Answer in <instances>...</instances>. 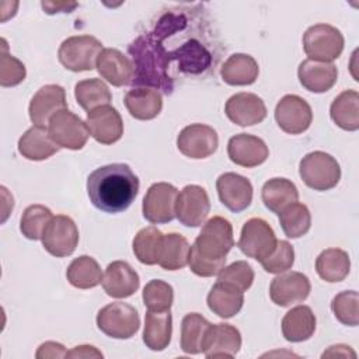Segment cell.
I'll return each instance as SVG.
<instances>
[{"instance_id":"cell-37","label":"cell","mask_w":359,"mask_h":359,"mask_svg":"<svg viewBox=\"0 0 359 359\" xmlns=\"http://www.w3.org/2000/svg\"><path fill=\"white\" fill-rule=\"evenodd\" d=\"M210 323L199 313H188L181 321V349L189 355L203 351V341Z\"/></svg>"},{"instance_id":"cell-41","label":"cell","mask_w":359,"mask_h":359,"mask_svg":"<svg viewBox=\"0 0 359 359\" xmlns=\"http://www.w3.org/2000/svg\"><path fill=\"white\" fill-rule=\"evenodd\" d=\"M53 217L49 208L35 203L25 208L20 220V231L28 240H41L45 227Z\"/></svg>"},{"instance_id":"cell-36","label":"cell","mask_w":359,"mask_h":359,"mask_svg":"<svg viewBox=\"0 0 359 359\" xmlns=\"http://www.w3.org/2000/svg\"><path fill=\"white\" fill-rule=\"evenodd\" d=\"M191 245L188 240L178 233L164 234L158 265L165 271H178L188 264Z\"/></svg>"},{"instance_id":"cell-32","label":"cell","mask_w":359,"mask_h":359,"mask_svg":"<svg viewBox=\"0 0 359 359\" xmlns=\"http://www.w3.org/2000/svg\"><path fill=\"white\" fill-rule=\"evenodd\" d=\"M261 198L266 209L273 213H279L286 206L297 202L299 191L290 180L276 177L268 180L264 184L261 189Z\"/></svg>"},{"instance_id":"cell-44","label":"cell","mask_w":359,"mask_h":359,"mask_svg":"<svg viewBox=\"0 0 359 359\" xmlns=\"http://www.w3.org/2000/svg\"><path fill=\"white\" fill-rule=\"evenodd\" d=\"M262 268L268 273H282L289 271L294 264V250L286 240H278L275 250L264 258L261 262Z\"/></svg>"},{"instance_id":"cell-21","label":"cell","mask_w":359,"mask_h":359,"mask_svg":"<svg viewBox=\"0 0 359 359\" xmlns=\"http://www.w3.org/2000/svg\"><path fill=\"white\" fill-rule=\"evenodd\" d=\"M241 348L240 331L226 323L210 324L203 341V353L206 358H233Z\"/></svg>"},{"instance_id":"cell-46","label":"cell","mask_w":359,"mask_h":359,"mask_svg":"<svg viewBox=\"0 0 359 359\" xmlns=\"http://www.w3.org/2000/svg\"><path fill=\"white\" fill-rule=\"evenodd\" d=\"M217 280L230 283L236 286L238 290L245 292L251 287L254 282V269L247 261H236L224 266L217 273Z\"/></svg>"},{"instance_id":"cell-24","label":"cell","mask_w":359,"mask_h":359,"mask_svg":"<svg viewBox=\"0 0 359 359\" xmlns=\"http://www.w3.org/2000/svg\"><path fill=\"white\" fill-rule=\"evenodd\" d=\"M297 77L300 84L310 93H325L338 80V69L334 63L306 59L299 65Z\"/></svg>"},{"instance_id":"cell-28","label":"cell","mask_w":359,"mask_h":359,"mask_svg":"<svg viewBox=\"0 0 359 359\" xmlns=\"http://www.w3.org/2000/svg\"><path fill=\"white\" fill-rule=\"evenodd\" d=\"M172 317L170 311L147 310L144 316L143 342L151 351H164L171 342Z\"/></svg>"},{"instance_id":"cell-5","label":"cell","mask_w":359,"mask_h":359,"mask_svg":"<svg viewBox=\"0 0 359 359\" xmlns=\"http://www.w3.org/2000/svg\"><path fill=\"white\" fill-rule=\"evenodd\" d=\"M342 32L330 24H314L303 34V49L311 60L332 63L344 50Z\"/></svg>"},{"instance_id":"cell-15","label":"cell","mask_w":359,"mask_h":359,"mask_svg":"<svg viewBox=\"0 0 359 359\" xmlns=\"http://www.w3.org/2000/svg\"><path fill=\"white\" fill-rule=\"evenodd\" d=\"M311 290L309 278L302 272H282L271 282L269 297L280 307H289L304 302Z\"/></svg>"},{"instance_id":"cell-29","label":"cell","mask_w":359,"mask_h":359,"mask_svg":"<svg viewBox=\"0 0 359 359\" xmlns=\"http://www.w3.org/2000/svg\"><path fill=\"white\" fill-rule=\"evenodd\" d=\"M316 316L309 306H296L282 318V334L289 342H303L316 331Z\"/></svg>"},{"instance_id":"cell-43","label":"cell","mask_w":359,"mask_h":359,"mask_svg":"<svg viewBox=\"0 0 359 359\" xmlns=\"http://www.w3.org/2000/svg\"><path fill=\"white\" fill-rule=\"evenodd\" d=\"M331 310L335 318L348 327H356L359 323V294L356 290L339 292L331 302Z\"/></svg>"},{"instance_id":"cell-8","label":"cell","mask_w":359,"mask_h":359,"mask_svg":"<svg viewBox=\"0 0 359 359\" xmlns=\"http://www.w3.org/2000/svg\"><path fill=\"white\" fill-rule=\"evenodd\" d=\"M48 132L50 139L59 147L69 150L83 149L90 136L86 122L67 108L59 111L50 118Z\"/></svg>"},{"instance_id":"cell-22","label":"cell","mask_w":359,"mask_h":359,"mask_svg":"<svg viewBox=\"0 0 359 359\" xmlns=\"http://www.w3.org/2000/svg\"><path fill=\"white\" fill-rule=\"evenodd\" d=\"M101 283L109 297L125 299L137 292L140 278L126 261H114L105 268Z\"/></svg>"},{"instance_id":"cell-3","label":"cell","mask_w":359,"mask_h":359,"mask_svg":"<svg viewBox=\"0 0 359 359\" xmlns=\"http://www.w3.org/2000/svg\"><path fill=\"white\" fill-rule=\"evenodd\" d=\"M160 39L153 34L140 35L128 48L133 57L135 79L133 86L160 88L165 94H171L174 90L172 80L168 74L170 53L164 50Z\"/></svg>"},{"instance_id":"cell-34","label":"cell","mask_w":359,"mask_h":359,"mask_svg":"<svg viewBox=\"0 0 359 359\" xmlns=\"http://www.w3.org/2000/svg\"><path fill=\"white\" fill-rule=\"evenodd\" d=\"M66 278L69 283L77 289H91L102 282V272L93 257L80 255L67 266Z\"/></svg>"},{"instance_id":"cell-9","label":"cell","mask_w":359,"mask_h":359,"mask_svg":"<svg viewBox=\"0 0 359 359\" xmlns=\"http://www.w3.org/2000/svg\"><path fill=\"white\" fill-rule=\"evenodd\" d=\"M276 243L269 223L261 217H251L244 223L237 245L244 255L261 262L275 250Z\"/></svg>"},{"instance_id":"cell-45","label":"cell","mask_w":359,"mask_h":359,"mask_svg":"<svg viewBox=\"0 0 359 359\" xmlns=\"http://www.w3.org/2000/svg\"><path fill=\"white\" fill-rule=\"evenodd\" d=\"M1 57H0V84L1 87H14L24 81L27 76L25 66L21 60L7 53L6 41L1 39Z\"/></svg>"},{"instance_id":"cell-2","label":"cell","mask_w":359,"mask_h":359,"mask_svg":"<svg viewBox=\"0 0 359 359\" xmlns=\"http://www.w3.org/2000/svg\"><path fill=\"white\" fill-rule=\"evenodd\" d=\"M234 247L233 226L222 217L213 216L203 223L199 236L191 247L189 269L202 278L217 275L226 266V257Z\"/></svg>"},{"instance_id":"cell-33","label":"cell","mask_w":359,"mask_h":359,"mask_svg":"<svg viewBox=\"0 0 359 359\" xmlns=\"http://www.w3.org/2000/svg\"><path fill=\"white\" fill-rule=\"evenodd\" d=\"M316 271L318 276L328 283L344 280L351 271L348 252L341 248H327L321 251L316 259Z\"/></svg>"},{"instance_id":"cell-27","label":"cell","mask_w":359,"mask_h":359,"mask_svg":"<svg viewBox=\"0 0 359 359\" xmlns=\"http://www.w3.org/2000/svg\"><path fill=\"white\" fill-rule=\"evenodd\" d=\"M59 146L50 139L49 132L43 126H32L27 129L18 139V151L31 161H42L53 156Z\"/></svg>"},{"instance_id":"cell-42","label":"cell","mask_w":359,"mask_h":359,"mask_svg":"<svg viewBox=\"0 0 359 359\" xmlns=\"http://www.w3.org/2000/svg\"><path fill=\"white\" fill-rule=\"evenodd\" d=\"M143 303L151 311H170L174 302L172 286L161 279H151L143 287Z\"/></svg>"},{"instance_id":"cell-47","label":"cell","mask_w":359,"mask_h":359,"mask_svg":"<svg viewBox=\"0 0 359 359\" xmlns=\"http://www.w3.org/2000/svg\"><path fill=\"white\" fill-rule=\"evenodd\" d=\"M67 355V351L65 349V346L59 342H53V341H48L43 342L42 345H39L35 356L38 359L41 358H65Z\"/></svg>"},{"instance_id":"cell-18","label":"cell","mask_w":359,"mask_h":359,"mask_svg":"<svg viewBox=\"0 0 359 359\" xmlns=\"http://www.w3.org/2000/svg\"><path fill=\"white\" fill-rule=\"evenodd\" d=\"M216 189L220 202L234 213L245 210L252 202V184L240 174L224 172L219 175Z\"/></svg>"},{"instance_id":"cell-49","label":"cell","mask_w":359,"mask_h":359,"mask_svg":"<svg viewBox=\"0 0 359 359\" xmlns=\"http://www.w3.org/2000/svg\"><path fill=\"white\" fill-rule=\"evenodd\" d=\"M42 8L48 14L55 13H70L74 7H77V3H50V1H42Z\"/></svg>"},{"instance_id":"cell-17","label":"cell","mask_w":359,"mask_h":359,"mask_svg":"<svg viewBox=\"0 0 359 359\" xmlns=\"http://www.w3.org/2000/svg\"><path fill=\"white\" fill-rule=\"evenodd\" d=\"M67 108L66 91L59 84H46L41 87L29 101L28 114L35 126H46L50 118Z\"/></svg>"},{"instance_id":"cell-16","label":"cell","mask_w":359,"mask_h":359,"mask_svg":"<svg viewBox=\"0 0 359 359\" xmlns=\"http://www.w3.org/2000/svg\"><path fill=\"white\" fill-rule=\"evenodd\" d=\"M86 125L90 136L101 144L116 143L123 135V121L116 108L101 105L87 112Z\"/></svg>"},{"instance_id":"cell-31","label":"cell","mask_w":359,"mask_h":359,"mask_svg":"<svg viewBox=\"0 0 359 359\" xmlns=\"http://www.w3.org/2000/svg\"><path fill=\"white\" fill-rule=\"evenodd\" d=\"M330 116L337 126L355 132L359 129V93L345 90L334 98L330 107Z\"/></svg>"},{"instance_id":"cell-14","label":"cell","mask_w":359,"mask_h":359,"mask_svg":"<svg viewBox=\"0 0 359 359\" xmlns=\"http://www.w3.org/2000/svg\"><path fill=\"white\" fill-rule=\"evenodd\" d=\"M210 212V201L205 188L199 185L184 187L177 196L175 217L187 227H199Z\"/></svg>"},{"instance_id":"cell-4","label":"cell","mask_w":359,"mask_h":359,"mask_svg":"<svg viewBox=\"0 0 359 359\" xmlns=\"http://www.w3.org/2000/svg\"><path fill=\"white\" fill-rule=\"evenodd\" d=\"M299 174L309 188L323 192L337 187L341 180V167L331 154L316 150L300 160Z\"/></svg>"},{"instance_id":"cell-38","label":"cell","mask_w":359,"mask_h":359,"mask_svg":"<svg viewBox=\"0 0 359 359\" xmlns=\"http://www.w3.org/2000/svg\"><path fill=\"white\" fill-rule=\"evenodd\" d=\"M170 60H177L181 72L198 74L210 65V53L198 41L191 39L171 52Z\"/></svg>"},{"instance_id":"cell-19","label":"cell","mask_w":359,"mask_h":359,"mask_svg":"<svg viewBox=\"0 0 359 359\" xmlns=\"http://www.w3.org/2000/svg\"><path fill=\"white\" fill-rule=\"evenodd\" d=\"M227 156L234 164L252 168L266 161L269 150L261 137L250 133H238L229 139Z\"/></svg>"},{"instance_id":"cell-11","label":"cell","mask_w":359,"mask_h":359,"mask_svg":"<svg viewBox=\"0 0 359 359\" xmlns=\"http://www.w3.org/2000/svg\"><path fill=\"white\" fill-rule=\"evenodd\" d=\"M178 189L168 182H156L149 187L143 203V217L153 224L168 223L175 217Z\"/></svg>"},{"instance_id":"cell-7","label":"cell","mask_w":359,"mask_h":359,"mask_svg":"<svg viewBox=\"0 0 359 359\" xmlns=\"http://www.w3.org/2000/svg\"><path fill=\"white\" fill-rule=\"evenodd\" d=\"M97 327L109 338L129 339L137 332L140 327V317L133 306L115 302L107 304L98 311Z\"/></svg>"},{"instance_id":"cell-35","label":"cell","mask_w":359,"mask_h":359,"mask_svg":"<svg viewBox=\"0 0 359 359\" xmlns=\"http://www.w3.org/2000/svg\"><path fill=\"white\" fill-rule=\"evenodd\" d=\"M164 234L154 226L140 229L132 243L133 254L144 265L158 264Z\"/></svg>"},{"instance_id":"cell-10","label":"cell","mask_w":359,"mask_h":359,"mask_svg":"<svg viewBox=\"0 0 359 359\" xmlns=\"http://www.w3.org/2000/svg\"><path fill=\"white\" fill-rule=\"evenodd\" d=\"M41 240L50 255L63 258L74 252L79 244V229L72 217L56 215L45 227Z\"/></svg>"},{"instance_id":"cell-26","label":"cell","mask_w":359,"mask_h":359,"mask_svg":"<svg viewBox=\"0 0 359 359\" xmlns=\"http://www.w3.org/2000/svg\"><path fill=\"white\" fill-rule=\"evenodd\" d=\"M244 292L238 290L236 286L217 280L210 292L208 293L206 303L209 310L219 316L220 318L234 317L244 304Z\"/></svg>"},{"instance_id":"cell-6","label":"cell","mask_w":359,"mask_h":359,"mask_svg":"<svg viewBox=\"0 0 359 359\" xmlns=\"http://www.w3.org/2000/svg\"><path fill=\"white\" fill-rule=\"evenodd\" d=\"M102 43L91 35H76L66 38L57 50L62 66L70 72H88L97 66Z\"/></svg>"},{"instance_id":"cell-12","label":"cell","mask_w":359,"mask_h":359,"mask_svg":"<svg viewBox=\"0 0 359 359\" xmlns=\"http://www.w3.org/2000/svg\"><path fill=\"white\" fill-rule=\"evenodd\" d=\"M275 121L285 133L300 135L310 128L313 111L304 98L296 94H286L275 107Z\"/></svg>"},{"instance_id":"cell-30","label":"cell","mask_w":359,"mask_h":359,"mask_svg":"<svg viewBox=\"0 0 359 359\" xmlns=\"http://www.w3.org/2000/svg\"><path fill=\"white\" fill-rule=\"evenodd\" d=\"M259 74L257 60L247 53H234L222 65L220 76L229 86H250Z\"/></svg>"},{"instance_id":"cell-48","label":"cell","mask_w":359,"mask_h":359,"mask_svg":"<svg viewBox=\"0 0 359 359\" xmlns=\"http://www.w3.org/2000/svg\"><path fill=\"white\" fill-rule=\"evenodd\" d=\"M66 358H102V353L93 345H79L69 351Z\"/></svg>"},{"instance_id":"cell-20","label":"cell","mask_w":359,"mask_h":359,"mask_svg":"<svg viewBox=\"0 0 359 359\" xmlns=\"http://www.w3.org/2000/svg\"><path fill=\"white\" fill-rule=\"evenodd\" d=\"M227 118L238 126H252L266 118V107L261 97L252 93H237L224 105Z\"/></svg>"},{"instance_id":"cell-13","label":"cell","mask_w":359,"mask_h":359,"mask_svg":"<svg viewBox=\"0 0 359 359\" xmlns=\"http://www.w3.org/2000/svg\"><path fill=\"white\" fill-rule=\"evenodd\" d=\"M219 146L217 132L205 123H191L177 136L178 150L189 158L201 160L210 157Z\"/></svg>"},{"instance_id":"cell-50","label":"cell","mask_w":359,"mask_h":359,"mask_svg":"<svg viewBox=\"0 0 359 359\" xmlns=\"http://www.w3.org/2000/svg\"><path fill=\"white\" fill-rule=\"evenodd\" d=\"M349 355H351L352 358L356 356V353L351 349V346L339 344V345H332V346H330L328 351H325V352L323 353V358H325V356H331V358H335V356L348 358Z\"/></svg>"},{"instance_id":"cell-25","label":"cell","mask_w":359,"mask_h":359,"mask_svg":"<svg viewBox=\"0 0 359 359\" xmlns=\"http://www.w3.org/2000/svg\"><path fill=\"white\" fill-rule=\"evenodd\" d=\"M123 102L130 116L139 121L154 119L163 108L161 94L149 87H133L125 94Z\"/></svg>"},{"instance_id":"cell-39","label":"cell","mask_w":359,"mask_h":359,"mask_svg":"<svg viewBox=\"0 0 359 359\" xmlns=\"http://www.w3.org/2000/svg\"><path fill=\"white\" fill-rule=\"evenodd\" d=\"M74 97L77 104L87 112L101 105H108L112 101V94L108 86L101 79H86L74 86Z\"/></svg>"},{"instance_id":"cell-40","label":"cell","mask_w":359,"mask_h":359,"mask_svg":"<svg viewBox=\"0 0 359 359\" xmlns=\"http://www.w3.org/2000/svg\"><path fill=\"white\" fill-rule=\"evenodd\" d=\"M280 227L286 237L300 238L311 227V213L304 203L294 202L278 213Z\"/></svg>"},{"instance_id":"cell-1","label":"cell","mask_w":359,"mask_h":359,"mask_svg":"<svg viewBox=\"0 0 359 359\" xmlns=\"http://www.w3.org/2000/svg\"><path fill=\"white\" fill-rule=\"evenodd\" d=\"M139 178L128 164L114 163L95 168L87 178L90 202L105 213L126 210L139 192Z\"/></svg>"},{"instance_id":"cell-23","label":"cell","mask_w":359,"mask_h":359,"mask_svg":"<svg viewBox=\"0 0 359 359\" xmlns=\"http://www.w3.org/2000/svg\"><path fill=\"white\" fill-rule=\"evenodd\" d=\"M95 67L100 76L115 87H123L133 83V62L115 48L102 49V52L98 56Z\"/></svg>"}]
</instances>
